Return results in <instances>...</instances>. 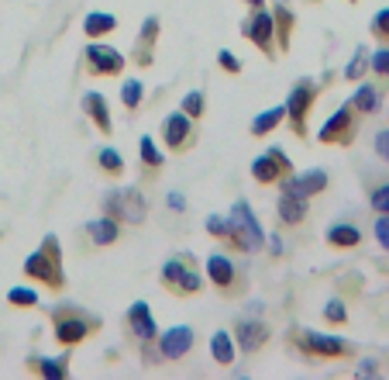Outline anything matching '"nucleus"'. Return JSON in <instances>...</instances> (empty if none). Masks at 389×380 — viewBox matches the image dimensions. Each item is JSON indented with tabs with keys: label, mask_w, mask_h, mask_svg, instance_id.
I'll list each match as a JSON object with an SVG mask.
<instances>
[{
	"label": "nucleus",
	"mask_w": 389,
	"mask_h": 380,
	"mask_svg": "<svg viewBox=\"0 0 389 380\" xmlns=\"http://www.w3.org/2000/svg\"><path fill=\"white\" fill-rule=\"evenodd\" d=\"M252 4H262V0H252Z\"/></svg>",
	"instance_id": "42"
},
{
	"label": "nucleus",
	"mask_w": 389,
	"mask_h": 380,
	"mask_svg": "<svg viewBox=\"0 0 389 380\" xmlns=\"http://www.w3.org/2000/svg\"><path fill=\"white\" fill-rule=\"evenodd\" d=\"M35 301H39V294H35V291H28V287H14V291H11V304H18V308L35 304Z\"/></svg>",
	"instance_id": "26"
},
{
	"label": "nucleus",
	"mask_w": 389,
	"mask_h": 380,
	"mask_svg": "<svg viewBox=\"0 0 389 380\" xmlns=\"http://www.w3.org/2000/svg\"><path fill=\"white\" fill-rule=\"evenodd\" d=\"M245 35H252L255 42L262 45V48H269V35H273V18L269 14H259L248 28H245Z\"/></svg>",
	"instance_id": "19"
},
{
	"label": "nucleus",
	"mask_w": 389,
	"mask_h": 380,
	"mask_svg": "<svg viewBox=\"0 0 389 380\" xmlns=\"http://www.w3.org/2000/svg\"><path fill=\"white\" fill-rule=\"evenodd\" d=\"M48 253H52V249L28 256V263H25V273H28V277H41V280H48L52 287H59V284H62V273H55L59 266L48 259Z\"/></svg>",
	"instance_id": "7"
},
{
	"label": "nucleus",
	"mask_w": 389,
	"mask_h": 380,
	"mask_svg": "<svg viewBox=\"0 0 389 380\" xmlns=\"http://www.w3.org/2000/svg\"><path fill=\"white\" fill-rule=\"evenodd\" d=\"M351 104H355L358 111H365V114H369V111H376V90H372V86H362V90L355 93V100H351Z\"/></svg>",
	"instance_id": "25"
},
{
	"label": "nucleus",
	"mask_w": 389,
	"mask_h": 380,
	"mask_svg": "<svg viewBox=\"0 0 389 380\" xmlns=\"http://www.w3.org/2000/svg\"><path fill=\"white\" fill-rule=\"evenodd\" d=\"M138 100H142V84H138V80H128V84H124V104H128V107H138Z\"/></svg>",
	"instance_id": "28"
},
{
	"label": "nucleus",
	"mask_w": 389,
	"mask_h": 380,
	"mask_svg": "<svg viewBox=\"0 0 389 380\" xmlns=\"http://www.w3.org/2000/svg\"><path fill=\"white\" fill-rule=\"evenodd\" d=\"M210 349H214V360L224 363V367L234 360V346H231V336H228V332H217V336L210 339Z\"/></svg>",
	"instance_id": "22"
},
{
	"label": "nucleus",
	"mask_w": 389,
	"mask_h": 380,
	"mask_svg": "<svg viewBox=\"0 0 389 380\" xmlns=\"http://www.w3.org/2000/svg\"><path fill=\"white\" fill-rule=\"evenodd\" d=\"M372 66H376V73H379V77H389V48H379V52H376Z\"/></svg>",
	"instance_id": "34"
},
{
	"label": "nucleus",
	"mask_w": 389,
	"mask_h": 380,
	"mask_svg": "<svg viewBox=\"0 0 389 380\" xmlns=\"http://www.w3.org/2000/svg\"><path fill=\"white\" fill-rule=\"evenodd\" d=\"M362 73H365V52L358 48V52H355V59L348 63V70H345V77H348V80H358Z\"/></svg>",
	"instance_id": "27"
},
{
	"label": "nucleus",
	"mask_w": 389,
	"mask_h": 380,
	"mask_svg": "<svg viewBox=\"0 0 389 380\" xmlns=\"http://www.w3.org/2000/svg\"><path fill=\"white\" fill-rule=\"evenodd\" d=\"M289 187H293V190H300L303 197H310V194H320V190L327 187V173H324V169H310V173H303V176L289 180Z\"/></svg>",
	"instance_id": "14"
},
{
	"label": "nucleus",
	"mask_w": 389,
	"mask_h": 380,
	"mask_svg": "<svg viewBox=\"0 0 389 380\" xmlns=\"http://www.w3.org/2000/svg\"><path fill=\"white\" fill-rule=\"evenodd\" d=\"M303 214H307V197L286 183V190H282V197H279V218H282L286 225H296V221H303Z\"/></svg>",
	"instance_id": "5"
},
{
	"label": "nucleus",
	"mask_w": 389,
	"mask_h": 380,
	"mask_svg": "<svg viewBox=\"0 0 389 380\" xmlns=\"http://www.w3.org/2000/svg\"><path fill=\"white\" fill-rule=\"evenodd\" d=\"M114 18H111V14H90V18H86V32H90V35H104V32H114Z\"/></svg>",
	"instance_id": "24"
},
{
	"label": "nucleus",
	"mask_w": 389,
	"mask_h": 380,
	"mask_svg": "<svg viewBox=\"0 0 389 380\" xmlns=\"http://www.w3.org/2000/svg\"><path fill=\"white\" fill-rule=\"evenodd\" d=\"M348 128H351L348 125V111H338V114H334V118L324 125V131H320V142H334V138H338V135H345Z\"/></svg>",
	"instance_id": "23"
},
{
	"label": "nucleus",
	"mask_w": 389,
	"mask_h": 380,
	"mask_svg": "<svg viewBox=\"0 0 389 380\" xmlns=\"http://www.w3.org/2000/svg\"><path fill=\"white\" fill-rule=\"evenodd\" d=\"M190 346H193V329H190V325H176V329H169V332L162 336V356L179 360V356L190 353Z\"/></svg>",
	"instance_id": "3"
},
{
	"label": "nucleus",
	"mask_w": 389,
	"mask_h": 380,
	"mask_svg": "<svg viewBox=\"0 0 389 380\" xmlns=\"http://www.w3.org/2000/svg\"><path fill=\"white\" fill-rule=\"evenodd\" d=\"M86 332H90V325L79 322V318H69V322H59V325H55V336H59V342H66V346L79 342Z\"/></svg>",
	"instance_id": "17"
},
{
	"label": "nucleus",
	"mask_w": 389,
	"mask_h": 380,
	"mask_svg": "<svg viewBox=\"0 0 389 380\" xmlns=\"http://www.w3.org/2000/svg\"><path fill=\"white\" fill-rule=\"evenodd\" d=\"M238 339H241V349H245V353H255V349H262V342L269 339V329H266L262 322H241V325H238Z\"/></svg>",
	"instance_id": "11"
},
{
	"label": "nucleus",
	"mask_w": 389,
	"mask_h": 380,
	"mask_svg": "<svg viewBox=\"0 0 389 380\" xmlns=\"http://www.w3.org/2000/svg\"><path fill=\"white\" fill-rule=\"evenodd\" d=\"M310 100H313V86L300 84L293 93H289V107H286V114L293 118V125L303 128V114L310 111Z\"/></svg>",
	"instance_id": "10"
},
{
	"label": "nucleus",
	"mask_w": 389,
	"mask_h": 380,
	"mask_svg": "<svg viewBox=\"0 0 389 380\" xmlns=\"http://www.w3.org/2000/svg\"><path fill=\"white\" fill-rule=\"evenodd\" d=\"M376 152H379L383 159H389V128H386V131H379V135H376Z\"/></svg>",
	"instance_id": "38"
},
{
	"label": "nucleus",
	"mask_w": 389,
	"mask_h": 380,
	"mask_svg": "<svg viewBox=\"0 0 389 380\" xmlns=\"http://www.w3.org/2000/svg\"><path fill=\"white\" fill-rule=\"evenodd\" d=\"M207 270H210V280H214L217 287H231L234 263L228 259V256H210V259H207Z\"/></svg>",
	"instance_id": "15"
},
{
	"label": "nucleus",
	"mask_w": 389,
	"mask_h": 380,
	"mask_svg": "<svg viewBox=\"0 0 389 380\" xmlns=\"http://www.w3.org/2000/svg\"><path fill=\"white\" fill-rule=\"evenodd\" d=\"M228 235L234 239V246H238V249H245V253L262 249V228H259V221L252 218V211H248V204H245V201H238V204H234L231 218H228Z\"/></svg>",
	"instance_id": "1"
},
{
	"label": "nucleus",
	"mask_w": 389,
	"mask_h": 380,
	"mask_svg": "<svg viewBox=\"0 0 389 380\" xmlns=\"http://www.w3.org/2000/svg\"><path fill=\"white\" fill-rule=\"evenodd\" d=\"M183 107H186V114H203V93H186Z\"/></svg>",
	"instance_id": "33"
},
{
	"label": "nucleus",
	"mask_w": 389,
	"mask_h": 380,
	"mask_svg": "<svg viewBox=\"0 0 389 380\" xmlns=\"http://www.w3.org/2000/svg\"><path fill=\"white\" fill-rule=\"evenodd\" d=\"M86 59H90V66H93L97 73H117V70L124 66V59L117 55L114 48H107V45H90V48H86Z\"/></svg>",
	"instance_id": "9"
},
{
	"label": "nucleus",
	"mask_w": 389,
	"mask_h": 380,
	"mask_svg": "<svg viewBox=\"0 0 389 380\" xmlns=\"http://www.w3.org/2000/svg\"><path fill=\"white\" fill-rule=\"evenodd\" d=\"M169 204H172V208L179 211V208H183V197H179V194H169Z\"/></svg>",
	"instance_id": "41"
},
{
	"label": "nucleus",
	"mask_w": 389,
	"mask_h": 380,
	"mask_svg": "<svg viewBox=\"0 0 389 380\" xmlns=\"http://www.w3.org/2000/svg\"><path fill=\"white\" fill-rule=\"evenodd\" d=\"M138 149H142V156H145V163H149V166H158V163H162V159H158V152H156V145H152V138H142V145H138Z\"/></svg>",
	"instance_id": "32"
},
{
	"label": "nucleus",
	"mask_w": 389,
	"mask_h": 380,
	"mask_svg": "<svg viewBox=\"0 0 389 380\" xmlns=\"http://www.w3.org/2000/svg\"><path fill=\"white\" fill-rule=\"evenodd\" d=\"M376 239H379V242L389 249V214H383V218L376 221Z\"/></svg>",
	"instance_id": "36"
},
{
	"label": "nucleus",
	"mask_w": 389,
	"mask_h": 380,
	"mask_svg": "<svg viewBox=\"0 0 389 380\" xmlns=\"http://www.w3.org/2000/svg\"><path fill=\"white\" fill-rule=\"evenodd\" d=\"M207 228H210V232H217V235H221V232L228 235V221H221V218H210V221H207Z\"/></svg>",
	"instance_id": "40"
},
{
	"label": "nucleus",
	"mask_w": 389,
	"mask_h": 380,
	"mask_svg": "<svg viewBox=\"0 0 389 380\" xmlns=\"http://www.w3.org/2000/svg\"><path fill=\"white\" fill-rule=\"evenodd\" d=\"M327 242H331V246H341V249H351V246L362 242V232H358L355 225H331V228H327Z\"/></svg>",
	"instance_id": "16"
},
{
	"label": "nucleus",
	"mask_w": 389,
	"mask_h": 380,
	"mask_svg": "<svg viewBox=\"0 0 389 380\" xmlns=\"http://www.w3.org/2000/svg\"><path fill=\"white\" fill-rule=\"evenodd\" d=\"M83 104H86V111L93 114V122L104 128V131L111 128V118H107V107H104V97H100V93H86V97H83Z\"/></svg>",
	"instance_id": "21"
},
{
	"label": "nucleus",
	"mask_w": 389,
	"mask_h": 380,
	"mask_svg": "<svg viewBox=\"0 0 389 380\" xmlns=\"http://www.w3.org/2000/svg\"><path fill=\"white\" fill-rule=\"evenodd\" d=\"M100 166L111 169V173H121V156H117L114 149H104V152H100Z\"/></svg>",
	"instance_id": "31"
},
{
	"label": "nucleus",
	"mask_w": 389,
	"mask_h": 380,
	"mask_svg": "<svg viewBox=\"0 0 389 380\" xmlns=\"http://www.w3.org/2000/svg\"><path fill=\"white\" fill-rule=\"evenodd\" d=\"M128 318H131V332H135V336H142V339L156 336V325H152V311H149V304H131Z\"/></svg>",
	"instance_id": "13"
},
{
	"label": "nucleus",
	"mask_w": 389,
	"mask_h": 380,
	"mask_svg": "<svg viewBox=\"0 0 389 380\" xmlns=\"http://www.w3.org/2000/svg\"><path fill=\"white\" fill-rule=\"evenodd\" d=\"M107 208L114 214H124L128 221H142V218H145V201H142L138 190H124V194L107 197Z\"/></svg>",
	"instance_id": "4"
},
{
	"label": "nucleus",
	"mask_w": 389,
	"mask_h": 380,
	"mask_svg": "<svg viewBox=\"0 0 389 380\" xmlns=\"http://www.w3.org/2000/svg\"><path fill=\"white\" fill-rule=\"evenodd\" d=\"M162 277H165V284H172L179 294H196V291H200V277H196L193 270H183L179 263H165Z\"/></svg>",
	"instance_id": "8"
},
{
	"label": "nucleus",
	"mask_w": 389,
	"mask_h": 380,
	"mask_svg": "<svg viewBox=\"0 0 389 380\" xmlns=\"http://www.w3.org/2000/svg\"><path fill=\"white\" fill-rule=\"evenodd\" d=\"M372 28H376L379 39H389V11H379V14H376V25H372Z\"/></svg>",
	"instance_id": "35"
},
{
	"label": "nucleus",
	"mask_w": 389,
	"mask_h": 380,
	"mask_svg": "<svg viewBox=\"0 0 389 380\" xmlns=\"http://www.w3.org/2000/svg\"><path fill=\"white\" fill-rule=\"evenodd\" d=\"M372 208L379 214H389V183H383V187L372 194Z\"/></svg>",
	"instance_id": "29"
},
{
	"label": "nucleus",
	"mask_w": 389,
	"mask_h": 380,
	"mask_svg": "<svg viewBox=\"0 0 389 380\" xmlns=\"http://www.w3.org/2000/svg\"><path fill=\"white\" fill-rule=\"evenodd\" d=\"M221 66H228V70H231V73H238V70H241V63H238V59H234L231 52H221Z\"/></svg>",
	"instance_id": "39"
},
{
	"label": "nucleus",
	"mask_w": 389,
	"mask_h": 380,
	"mask_svg": "<svg viewBox=\"0 0 389 380\" xmlns=\"http://www.w3.org/2000/svg\"><path fill=\"white\" fill-rule=\"evenodd\" d=\"M324 315H327L331 322H345V308H341V301H331V304L324 308Z\"/></svg>",
	"instance_id": "37"
},
{
	"label": "nucleus",
	"mask_w": 389,
	"mask_h": 380,
	"mask_svg": "<svg viewBox=\"0 0 389 380\" xmlns=\"http://www.w3.org/2000/svg\"><path fill=\"white\" fill-rule=\"evenodd\" d=\"M39 370L45 374V377H52V380H59L62 374H66V367H62V363H55V360H41Z\"/></svg>",
	"instance_id": "30"
},
{
	"label": "nucleus",
	"mask_w": 389,
	"mask_h": 380,
	"mask_svg": "<svg viewBox=\"0 0 389 380\" xmlns=\"http://www.w3.org/2000/svg\"><path fill=\"white\" fill-rule=\"evenodd\" d=\"M286 118V107H273V111H266V114H259L255 122H252V135H266V131H273L279 122Z\"/></svg>",
	"instance_id": "20"
},
{
	"label": "nucleus",
	"mask_w": 389,
	"mask_h": 380,
	"mask_svg": "<svg viewBox=\"0 0 389 380\" xmlns=\"http://www.w3.org/2000/svg\"><path fill=\"white\" fill-rule=\"evenodd\" d=\"M90 235H93V242H97V246H111V242L117 239L114 214H111V218H100V221H93V225H90Z\"/></svg>",
	"instance_id": "18"
},
{
	"label": "nucleus",
	"mask_w": 389,
	"mask_h": 380,
	"mask_svg": "<svg viewBox=\"0 0 389 380\" xmlns=\"http://www.w3.org/2000/svg\"><path fill=\"white\" fill-rule=\"evenodd\" d=\"M300 346L313 353V356H345L351 346L345 339H334V336H317V332H307V336H300Z\"/></svg>",
	"instance_id": "2"
},
{
	"label": "nucleus",
	"mask_w": 389,
	"mask_h": 380,
	"mask_svg": "<svg viewBox=\"0 0 389 380\" xmlns=\"http://www.w3.org/2000/svg\"><path fill=\"white\" fill-rule=\"evenodd\" d=\"M279 169H286V156H282V149H269L262 159H255L252 176L259 183H273V180H279Z\"/></svg>",
	"instance_id": "6"
},
{
	"label": "nucleus",
	"mask_w": 389,
	"mask_h": 380,
	"mask_svg": "<svg viewBox=\"0 0 389 380\" xmlns=\"http://www.w3.org/2000/svg\"><path fill=\"white\" fill-rule=\"evenodd\" d=\"M162 135H165V142H169L172 149H179V145H186V142H190V122H186L183 114H172V118H165Z\"/></svg>",
	"instance_id": "12"
}]
</instances>
